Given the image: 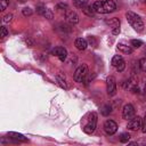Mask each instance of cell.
<instances>
[{
    "label": "cell",
    "mask_w": 146,
    "mask_h": 146,
    "mask_svg": "<svg viewBox=\"0 0 146 146\" xmlns=\"http://www.w3.org/2000/svg\"><path fill=\"white\" fill-rule=\"evenodd\" d=\"M73 5L80 9L84 8L88 5V0H73Z\"/></svg>",
    "instance_id": "19"
},
{
    "label": "cell",
    "mask_w": 146,
    "mask_h": 146,
    "mask_svg": "<svg viewBox=\"0 0 146 146\" xmlns=\"http://www.w3.org/2000/svg\"><path fill=\"white\" fill-rule=\"evenodd\" d=\"M8 5H9V0H0V10L1 11H3L7 7H8Z\"/></svg>",
    "instance_id": "25"
},
{
    "label": "cell",
    "mask_w": 146,
    "mask_h": 146,
    "mask_svg": "<svg viewBox=\"0 0 146 146\" xmlns=\"http://www.w3.org/2000/svg\"><path fill=\"white\" fill-rule=\"evenodd\" d=\"M89 74V68H88V65L87 64H81L74 72V75H73V79L75 82H83L86 80V78L88 76Z\"/></svg>",
    "instance_id": "4"
},
{
    "label": "cell",
    "mask_w": 146,
    "mask_h": 146,
    "mask_svg": "<svg viewBox=\"0 0 146 146\" xmlns=\"http://www.w3.org/2000/svg\"><path fill=\"white\" fill-rule=\"evenodd\" d=\"M141 121H143V119L139 116V115H135L132 119H130L129 121H128V125H127V128L129 129V130H132V131H137L138 129H140L141 128Z\"/></svg>",
    "instance_id": "7"
},
{
    "label": "cell",
    "mask_w": 146,
    "mask_h": 146,
    "mask_svg": "<svg viewBox=\"0 0 146 146\" xmlns=\"http://www.w3.org/2000/svg\"><path fill=\"white\" fill-rule=\"evenodd\" d=\"M82 10V13L84 14V15H87V16H89V17H94L95 16V14H96V11H95V9H94V6H86L84 8H82L81 9Z\"/></svg>",
    "instance_id": "17"
},
{
    "label": "cell",
    "mask_w": 146,
    "mask_h": 146,
    "mask_svg": "<svg viewBox=\"0 0 146 146\" xmlns=\"http://www.w3.org/2000/svg\"><path fill=\"white\" fill-rule=\"evenodd\" d=\"M8 35V30H7V27L6 26H1V29H0V36H1V39H3V38H6Z\"/></svg>",
    "instance_id": "23"
},
{
    "label": "cell",
    "mask_w": 146,
    "mask_h": 146,
    "mask_svg": "<svg viewBox=\"0 0 146 146\" xmlns=\"http://www.w3.org/2000/svg\"><path fill=\"white\" fill-rule=\"evenodd\" d=\"M65 18H66L67 23L71 24V25H75V24L79 23V15L73 10H68L67 9L66 13H65Z\"/></svg>",
    "instance_id": "11"
},
{
    "label": "cell",
    "mask_w": 146,
    "mask_h": 146,
    "mask_svg": "<svg viewBox=\"0 0 146 146\" xmlns=\"http://www.w3.org/2000/svg\"><path fill=\"white\" fill-rule=\"evenodd\" d=\"M112 33H113L114 35H117V34L120 33V27H119V29H114V30H112Z\"/></svg>",
    "instance_id": "30"
},
{
    "label": "cell",
    "mask_w": 146,
    "mask_h": 146,
    "mask_svg": "<svg viewBox=\"0 0 146 146\" xmlns=\"http://www.w3.org/2000/svg\"><path fill=\"white\" fill-rule=\"evenodd\" d=\"M2 21H3V23H10V22L13 21V15H11V14L5 15L3 18H2Z\"/></svg>",
    "instance_id": "28"
},
{
    "label": "cell",
    "mask_w": 146,
    "mask_h": 146,
    "mask_svg": "<svg viewBox=\"0 0 146 146\" xmlns=\"http://www.w3.org/2000/svg\"><path fill=\"white\" fill-rule=\"evenodd\" d=\"M92 6L95 11L98 14H110L116 9V5L113 0H98Z\"/></svg>",
    "instance_id": "1"
},
{
    "label": "cell",
    "mask_w": 146,
    "mask_h": 146,
    "mask_svg": "<svg viewBox=\"0 0 146 146\" xmlns=\"http://www.w3.org/2000/svg\"><path fill=\"white\" fill-rule=\"evenodd\" d=\"M106 91L108 96H114L116 94V80L113 75H110L106 79Z\"/></svg>",
    "instance_id": "5"
},
{
    "label": "cell",
    "mask_w": 146,
    "mask_h": 146,
    "mask_svg": "<svg viewBox=\"0 0 146 146\" xmlns=\"http://www.w3.org/2000/svg\"><path fill=\"white\" fill-rule=\"evenodd\" d=\"M141 131L144 132V133H146V115H145V117L143 119V121H141Z\"/></svg>",
    "instance_id": "29"
},
{
    "label": "cell",
    "mask_w": 146,
    "mask_h": 146,
    "mask_svg": "<svg viewBox=\"0 0 146 146\" xmlns=\"http://www.w3.org/2000/svg\"><path fill=\"white\" fill-rule=\"evenodd\" d=\"M139 67H140V70H141L143 72L146 73V58H141V59L139 60Z\"/></svg>",
    "instance_id": "24"
},
{
    "label": "cell",
    "mask_w": 146,
    "mask_h": 146,
    "mask_svg": "<svg viewBox=\"0 0 146 146\" xmlns=\"http://www.w3.org/2000/svg\"><path fill=\"white\" fill-rule=\"evenodd\" d=\"M74 46L79 50H84L88 47V41L84 38H76L74 41Z\"/></svg>",
    "instance_id": "14"
},
{
    "label": "cell",
    "mask_w": 146,
    "mask_h": 146,
    "mask_svg": "<svg viewBox=\"0 0 146 146\" xmlns=\"http://www.w3.org/2000/svg\"><path fill=\"white\" fill-rule=\"evenodd\" d=\"M97 127V113L96 112H91L88 114V119H87V123L83 125V131L88 135H91L95 129Z\"/></svg>",
    "instance_id": "3"
},
{
    "label": "cell",
    "mask_w": 146,
    "mask_h": 146,
    "mask_svg": "<svg viewBox=\"0 0 146 146\" xmlns=\"http://www.w3.org/2000/svg\"><path fill=\"white\" fill-rule=\"evenodd\" d=\"M145 2H146V0H145Z\"/></svg>",
    "instance_id": "35"
},
{
    "label": "cell",
    "mask_w": 146,
    "mask_h": 146,
    "mask_svg": "<svg viewBox=\"0 0 146 146\" xmlns=\"http://www.w3.org/2000/svg\"><path fill=\"white\" fill-rule=\"evenodd\" d=\"M100 112H102V114H103V115L107 116V115L112 112V107H111V105H108V104L103 105V106H102V108H100Z\"/></svg>",
    "instance_id": "20"
},
{
    "label": "cell",
    "mask_w": 146,
    "mask_h": 146,
    "mask_svg": "<svg viewBox=\"0 0 146 146\" xmlns=\"http://www.w3.org/2000/svg\"><path fill=\"white\" fill-rule=\"evenodd\" d=\"M25 42H26V43H27L29 46H32V41H31V40H30L29 38H27V39H25Z\"/></svg>",
    "instance_id": "31"
},
{
    "label": "cell",
    "mask_w": 146,
    "mask_h": 146,
    "mask_svg": "<svg viewBox=\"0 0 146 146\" xmlns=\"http://www.w3.org/2000/svg\"><path fill=\"white\" fill-rule=\"evenodd\" d=\"M105 23H106L107 25H110V27H111L112 30H114V29H119V27H120V24H121V22H120V19H119L117 17H113V18L106 19Z\"/></svg>",
    "instance_id": "15"
},
{
    "label": "cell",
    "mask_w": 146,
    "mask_h": 146,
    "mask_svg": "<svg viewBox=\"0 0 146 146\" xmlns=\"http://www.w3.org/2000/svg\"><path fill=\"white\" fill-rule=\"evenodd\" d=\"M36 13H38L39 15H41L42 17L48 18V19H52V17H54V15H52V13L50 11V9H48L47 7H44V6H42V5H40V6L36 7Z\"/></svg>",
    "instance_id": "13"
},
{
    "label": "cell",
    "mask_w": 146,
    "mask_h": 146,
    "mask_svg": "<svg viewBox=\"0 0 146 146\" xmlns=\"http://www.w3.org/2000/svg\"><path fill=\"white\" fill-rule=\"evenodd\" d=\"M8 138H9V141L11 143H19V141H29V139L23 136L22 133H18V132H14V131H10L7 133Z\"/></svg>",
    "instance_id": "10"
},
{
    "label": "cell",
    "mask_w": 146,
    "mask_h": 146,
    "mask_svg": "<svg viewBox=\"0 0 146 146\" xmlns=\"http://www.w3.org/2000/svg\"><path fill=\"white\" fill-rule=\"evenodd\" d=\"M56 8H57V9H59V10H65V11H66V10L68 9V6H67L66 3L60 2V3H58V5L56 6Z\"/></svg>",
    "instance_id": "27"
},
{
    "label": "cell",
    "mask_w": 146,
    "mask_h": 146,
    "mask_svg": "<svg viewBox=\"0 0 146 146\" xmlns=\"http://www.w3.org/2000/svg\"><path fill=\"white\" fill-rule=\"evenodd\" d=\"M136 115V111H135V107L132 104H125L123 106V110H122V117L127 121H129L130 119H132L133 116Z\"/></svg>",
    "instance_id": "6"
},
{
    "label": "cell",
    "mask_w": 146,
    "mask_h": 146,
    "mask_svg": "<svg viewBox=\"0 0 146 146\" xmlns=\"http://www.w3.org/2000/svg\"><path fill=\"white\" fill-rule=\"evenodd\" d=\"M88 41H89L90 43H94V44L96 43V42H95V39H94V38H91V36H89V40H88Z\"/></svg>",
    "instance_id": "32"
},
{
    "label": "cell",
    "mask_w": 146,
    "mask_h": 146,
    "mask_svg": "<svg viewBox=\"0 0 146 146\" xmlns=\"http://www.w3.org/2000/svg\"><path fill=\"white\" fill-rule=\"evenodd\" d=\"M104 131L108 136L114 135L117 131V124H116V122L113 121V120H106L105 123H104Z\"/></svg>",
    "instance_id": "8"
},
{
    "label": "cell",
    "mask_w": 146,
    "mask_h": 146,
    "mask_svg": "<svg viewBox=\"0 0 146 146\" xmlns=\"http://www.w3.org/2000/svg\"><path fill=\"white\" fill-rule=\"evenodd\" d=\"M51 52H52V55L58 57V59L62 60V62H64L66 59V57H67V50L64 47H55Z\"/></svg>",
    "instance_id": "12"
},
{
    "label": "cell",
    "mask_w": 146,
    "mask_h": 146,
    "mask_svg": "<svg viewBox=\"0 0 146 146\" xmlns=\"http://www.w3.org/2000/svg\"><path fill=\"white\" fill-rule=\"evenodd\" d=\"M125 17H127L128 23L131 25V27L135 31H137V32H143L144 31L145 25H144L143 19L139 17V15H137L133 11H127L125 13Z\"/></svg>",
    "instance_id": "2"
},
{
    "label": "cell",
    "mask_w": 146,
    "mask_h": 146,
    "mask_svg": "<svg viewBox=\"0 0 146 146\" xmlns=\"http://www.w3.org/2000/svg\"><path fill=\"white\" fill-rule=\"evenodd\" d=\"M144 91L146 92V83H145V86H144Z\"/></svg>",
    "instance_id": "34"
},
{
    "label": "cell",
    "mask_w": 146,
    "mask_h": 146,
    "mask_svg": "<svg viewBox=\"0 0 146 146\" xmlns=\"http://www.w3.org/2000/svg\"><path fill=\"white\" fill-rule=\"evenodd\" d=\"M116 48H117V50H120L121 52H124V54H131L132 52V48L128 44H124V43H117Z\"/></svg>",
    "instance_id": "16"
},
{
    "label": "cell",
    "mask_w": 146,
    "mask_h": 146,
    "mask_svg": "<svg viewBox=\"0 0 146 146\" xmlns=\"http://www.w3.org/2000/svg\"><path fill=\"white\" fill-rule=\"evenodd\" d=\"M56 81H57V83H58L63 89H68V86H67V83H66L65 78H62L59 74H57V75H56Z\"/></svg>",
    "instance_id": "18"
},
{
    "label": "cell",
    "mask_w": 146,
    "mask_h": 146,
    "mask_svg": "<svg viewBox=\"0 0 146 146\" xmlns=\"http://www.w3.org/2000/svg\"><path fill=\"white\" fill-rule=\"evenodd\" d=\"M22 13H23V15H24V16H31L33 11H32V9H31V8H29V7H25V8H23Z\"/></svg>",
    "instance_id": "26"
},
{
    "label": "cell",
    "mask_w": 146,
    "mask_h": 146,
    "mask_svg": "<svg viewBox=\"0 0 146 146\" xmlns=\"http://www.w3.org/2000/svg\"><path fill=\"white\" fill-rule=\"evenodd\" d=\"M130 139V135L128 132H123L120 135V141L121 143H128Z\"/></svg>",
    "instance_id": "22"
},
{
    "label": "cell",
    "mask_w": 146,
    "mask_h": 146,
    "mask_svg": "<svg viewBox=\"0 0 146 146\" xmlns=\"http://www.w3.org/2000/svg\"><path fill=\"white\" fill-rule=\"evenodd\" d=\"M112 65L116 68V71L119 72H122L125 67V62L123 59V57L121 55H115L113 58H112Z\"/></svg>",
    "instance_id": "9"
},
{
    "label": "cell",
    "mask_w": 146,
    "mask_h": 146,
    "mask_svg": "<svg viewBox=\"0 0 146 146\" xmlns=\"http://www.w3.org/2000/svg\"><path fill=\"white\" fill-rule=\"evenodd\" d=\"M17 1H18V2H21V3H24V2H26L27 0H17Z\"/></svg>",
    "instance_id": "33"
},
{
    "label": "cell",
    "mask_w": 146,
    "mask_h": 146,
    "mask_svg": "<svg viewBox=\"0 0 146 146\" xmlns=\"http://www.w3.org/2000/svg\"><path fill=\"white\" fill-rule=\"evenodd\" d=\"M130 44H131L132 47H135V48H139V47L143 46V41H141V40H138V39H132V40L130 41Z\"/></svg>",
    "instance_id": "21"
}]
</instances>
